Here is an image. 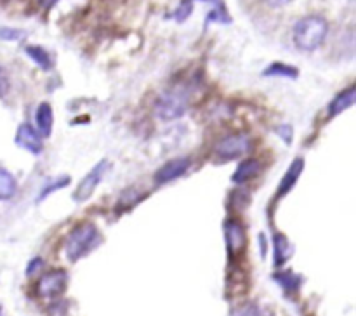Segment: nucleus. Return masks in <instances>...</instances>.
<instances>
[{
	"label": "nucleus",
	"instance_id": "obj_9",
	"mask_svg": "<svg viewBox=\"0 0 356 316\" xmlns=\"http://www.w3.org/2000/svg\"><path fill=\"white\" fill-rule=\"evenodd\" d=\"M190 167H191L190 156H177V158H172L167 163H163V165L155 172L153 181H155V184H159V186L160 184L172 183V181L183 177L184 174L190 170Z\"/></svg>",
	"mask_w": 356,
	"mask_h": 316
},
{
	"label": "nucleus",
	"instance_id": "obj_25",
	"mask_svg": "<svg viewBox=\"0 0 356 316\" xmlns=\"http://www.w3.org/2000/svg\"><path fill=\"white\" fill-rule=\"evenodd\" d=\"M275 134H277L285 144H292V141H294V128L289 124L277 125V127H275Z\"/></svg>",
	"mask_w": 356,
	"mask_h": 316
},
{
	"label": "nucleus",
	"instance_id": "obj_32",
	"mask_svg": "<svg viewBox=\"0 0 356 316\" xmlns=\"http://www.w3.org/2000/svg\"><path fill=\"white\" fill-rule=\"evenodd\" d=\"M56 0H42V3H44L45 7H49V6H52V3H54Z\"/></svg>",
	"mask_w": 356,
	"mask_h": 316
},
{
	"label": "nucleus",
	"instance_id": "obj_21",
	"mask_svg": "<svg viewBox=\"0 0 356 316\" xmlns=\"http://www.w3.org/2000/svg\"><path fill=\"white\" fill-rule=\"evenodd\" d=\"M191 13H193V0H183V2L176 7L174 13L167 14V19H174L177 21V23H183V21H186L188 17L191 16Z\"/></svg>",
	"mask_w": 356,
	"mask_h": 316
},
{
	"label": "nucleus",
	"instance_id": "obj_10",
	"mask_svg": "<svg viewBox=\"0 0 356 316\" xmlns=\"http://www.w3.org/2000/svg\"><path fill=\"white\" fill-rule=\"evenodd\" d=\"M271 280L284 290L285 297H296L301 290L302 283H305V278L299 273H294L291 269H280V267H278L277 273L271 274Z\"/></svg>",
	"mask_w": 356,
	"mask_h": 316
},
{
	"label": "nucleus",
	"instance_id": "obj_20",
	"mask_svg": "<svg viewBox=\"0 0 356 316\" xmlns=\"http://www.w3.org/2000/svg\"><path fill=\"white\" fill-rule=\"evenodd\" d=\"M70 183H72V177H70V176H59V177H56L54 181H49V183H45L44 188H42V191H40V194H38L37 201L40 203V201H44L45 198L49 197V194H52V193H56V191L63 190V188L68 186Z\"/></svg>",
	"mask_w": 356,
	"mask_h": 316
},
{
	"label": "nucleus",
	"instance_id": "obj_15",
	"mask_svg": "<svg viewBox=\"0 0 356 316\" xmlns=\"http://www.w3.org/2000/svg\"><path fill=\"white\" fill-rule=\"evenodd\" d=\"M355 101H356V87L350 85L348 89H344L343 92H339L332 101H330L329 108H327L329 117L334 118L337 117V115L343 113V111L350 110V108L355 104Z\"/></svg>",
	"mask_w": 356,
	"mask_h": 316
},
{
	"label": "nucleus",
	"instance_id": "obj_3",
	"mask_svg": "<svg viewBox=\"0 0 356 316\" xmlns=\"http://www.w3.org/2000/svg\"><path fill=\"white\" fill-rule=\"evenodd\" d=\"M329 33V23L320 16L302 17L292 30V38L299 51L313 52L325 42Z\"/></svg>",
	"mask_w": 356,
	"mask_h": 316
},
{
	"label": "nucleus",
	"instance_id": "obj_28",
	"mask_svg": "<svg viewBox=\"0 0 356 316\" xmlns=\"http://www.w3.org/2000/svg\"><path fill=\"white\" fill-rule=\"evenodd\" d=\"M42 266H44V259L42 257H33L26 266V276H31V274L37 273Z\"/></svg>",
	"mask_w": 356,
	"mask_h": 316
},
{
	"label": "nucleus",
	"instance_id": "obj_30",
	"mask_svg": "<svg viewBox=\"0 0 356 316\" xmlns=\"http://www.w3.org/2000/svg\"><path fill=\"white\" fill-rule=\"evenodd\" d=\"M264 3H268L270 7H284L287 3H291L292 0H263Z\"/></svg>",
	"mask_w": 356,
	"mask_h": 316
},
{
	"label": "nucleus",
	"instance_id": "obj_27",
	"mask_svg": "<svg viewBox=\"0 0 356 316\" xmlns=\"http://www.w3.org/2000/svg\"><path fill=\"white\" fill-rule=\"evenodd\" d=\"M9 89H10L9 75H7V72L3 66H0V99H3V97L7 96Z\"/></svg>",
	"mask_w": 356,
	"mask_h": 316
},
{
	"label": "nucleus",
	"instance_id": "obj_11",
	"mask_svg": "<svg viewBox=\"0 0 356 316\" xmlns=\"http://www.w3.org/2000/svg\"><path fill=\"white\" fill-rule=\"evenodd\" d=\"M305 165H306V162L302 156H298V158L292 160V163L289 165L287 172L284 174V177H282L280 183H278L277 198L287 197V194L294 190L296 184H298V181H299V177H301L302 170H305Z\"/></svg>",
	"mask_w": 356,
	"mask_h": 316
},
{
	"label": "nucleus",
	"instance_id": "obj_26",
	"mask_svg": "<svg viewBox=\"0 0 356 316\" xmlns=\"http://www.w3.org/2000/svg\"><path fill=\"white\" fill-rule=\"evenodd\" d=\"M229 315H264V311H261V308L257 304H252V302H249V304H243L242 308H235L229 311Z\"/></svg>",
	"mask_w": 356,
	"mask_h": 316
},
{
	"label": "nucleus",
	"instance_id": "obj_8",
	"mask_svg": "<svg viewBox=\"0 0 356 316\" xmlns=\"http://www.w3.org/2000/svg\"><path fill=\"white\" fill-rule=\"evenodd\" d=\"M42 135L38 134L37 128L30 124H21L17 127L16 135H14V142H16L17 148L24 149L30 155L38 156L44 151V141H42Z\"/></svg>",
	"mask_w": 356,
	"mask_h": 316
},
{
	"label": "nucleus",
	"instance_id": "obj_23",
	"mask_svg": "<svg viewBox=\"0 0 356 316\" xmlns=\"http://www.w3.org/2000/svg\"><path fill=\"white\" fill-rule=\"evenodd\" d=\"M232 207L236 208V210H243V208L249 207L250 203V193L247 190H236L232 193Z\"/></svg>",
	"mask_w": 356,
	"mask_h": 316
},
{
	"label": "nucleus",
	"instance_id": "obj_31",
	"mask_svg": "<svg viewBox=\"0 0 356 316\" xmlns=\"http://www.w3.org/2000/svg\"><path fill=\"white\" fill-rule=\"evenodd\" d=\"M200 2H209L212 6H219V3H222V0H200Z\"/></svg>",
	"mask_w": 356,
	"mask_h": 316
},
{
	"label": "nucleus",
	"instance_id": "obj_29",
	"mask_svg": "<svg viewBox=\"0 0 356 316\" xmlns=\"http://www.w3.org/2000/svg\"><path fill=\"white\" fill-rule=\"evenodd\" d=\"M257 245H259V253H261V257H266V253H268V240H266V235H264V233H261L259 236H257Z\"/></svg>",
	"mask_w": 356,
	"mask_h": 316
},
{
	"label": "nucleus",
	"instance_id": "obj_7",
	"mask_svg": "<svg viewBox=\"0 0 356 316\" xmlns=\"http://www.w3.org/2000/svg\"><path fill=\"white\" fill-rule=\"evenodd\" d=\"M68 285V273L65 269H51L38 280L37 294L44 299L59 297Z\"/></svg>",
	"mask_w": 356,
	"mask_h": 316
},
{
	"label": "nucleus",
	"instance_id": "obj_4",
	"mask_svg": "<svg viewBox=\"0 0 356 316\" xmlns=\"http://www.w3.org/2000/svg\"><path fill=\"white\" fill-rule=\"evenodd\" d=\"M225 242L226 252L232 263H236L247 250V231L242 221L235 217H229L225 221Z\"/></svg>",
	"mask_w": 356,
	"mask_h": 316
},
{
	"label": "nucleus",
	"instance_id": "obj_18",
	"mask_svg": "<svg viewBox=\"0 0 356 316\" xmlns=\"http://www.w3.org/2000/svg\"><path fill=\"white\" fill-rule=\"evenodd\" d=\"M17 193V181L7 169L0 167V201H7Z\"/></svg>",
	"mask_w": 356,
	"mask_h": 316
},
{
	"label": "nucleus",
	"instance_id": "obj_13",
	"mask_svg": "<svg viewBox=\"0 0 356 316\" xmlns=\"http://www.w3.org/2000/svg\"><path fill=\"white\" fill-rule=\"evenodd\" d=\"M261 162L257 158H245L238 167H236L235 172L232 174V183L233 184H247L249 181L256 179L261 174Z\"/></svg>",
	"mask_w": 356,
	"mask_h": 316
},
{
	"label": "nucleus",
	"instance_id": "obj_14",
	"mask_svg": "<svg viewBox=\"0 0 356 316\" xmlns=\"http://www.w3.org/2000/svg\"><path fill=\"white\" fill-rule=\"evenodd\" d=\"M52 125H54V111L49 103H40L35 110V128L42 138H49L52 132Z\"/></svg>",
	"mask_w": 356,
	"mask_h": 316
},
{
	"label": "nucleus",
	"instance_id": "obj_17",
	"mask_svg": "<svg viewBox=\"0 0 356 316\" xmlns=\"http://www.w3.org/2000/svg\"><path fill=\"white\" fill-rule=\"evenodd\" d=\"M263 76L270 78V76H278V78H291L298 80L299 78V69L296 66L287 65V63L275 61L271 65H268L266 68L263 69Z\"/></svg>",
	"mask_w": 356,
	"mask_h": 316
},
{
	"label": "nucleus",
	"instance_id": "obj_1",
	"mask_svg": "<svg viewBox=\"0 0 356 316\" xmlns=\"http://www.w3.org/2000/svg\"><path fill=\"white\" fill-rule=\"evenodd\" d=\"M200 85L197 76L179 80L174 85L167 87L155 103V115L163 122H172L183 117L191 104L195 90Z\"/></svg>",
	"mask_w": 356,
	"mask_h": 316
},
{
	"label": "nucleus",
	"instance_id": "obj_6",
	"mask_svg": "<svg viewBox=\"0 0 356 316\" xmlns=\"http://www.w3.org/2000/svg\"><path fill=\"white\" fill-rule=\"evenodd\" d=\"M108 169H110V162H106V160L97 162L96 165H94L92 169L82 177V181L76 184L75 191H73L72 194L73 201H75V203H83V201L89 200V198L94 194V191L97 190L101 181H103L104 174L108 172Z\"/></svg>",
	"mask_w": 356,
	"mask_h": 316
},
{
	"label": "nucleus",
	"instance_id": "obj_22",
	"mask_svg": "<svg viewBox=\"0 0 356 316\" xmlns=\"http://www.w3.org/2000/svg\"><path fill=\"white\" fill-rule=\"evenodd\" d=\"M211 23H219V24H229L232 23V16L226 10L225 3H219V6H214V9L207 14V24Z\"/></svg>",
	"mask_w": 356,
	"mask_h": 316
},
{
	"label": "nucleus",
	"instance_id": "obj_5",
	"mask_svg": "<svg viewBox=\"0 0 356 316\" xmlns=\"http://www.w3.org/2000/svg\"><path fill=\"white\" fill-rule=\"evenodd\" d=\"M250 149H252V141H250L249 135L240 132V134H229L222 138L216 144L214 153L221 162H228V160L245 156L247 153H250Z\"/></svg>",
	"mask_w": 356,
	"mask_h": 316
},
{
	"label": "nucleus",
	"instance_id": "obj_2",
	"mask_svg": "<svg viewBox=\"0 0 356 316\" xmlns=\"http://www.w3.org/2000/svg\"><path fill=\"white\" fill-rule=\"evenodd\" d=\"M103 243V235L92 222H83V224L75 226L68 233L65 240V256L70 263H79L80 259L92 253L94 250L99 249Z\"/></svg>",
	"mask_w": 356,
	"mask_h": 316
},
{
	"label": "nucleus",
	"instance_id": "obj_16",
	"mask_svg": "<svg viewBox=\"0 0 356 316\" xmlns=\"http://www.w3.org/2000/svg\"><path fill=\"white\" fill-rule=\"evenodd\" d=\"M28 58L42 69V72H51L54 68V61H52V56L47 49H44L42 45H26L24 47Z\"/></svg>",
	"mask_w": 356,
	"mask_h": 316
},
{
	"label": "nucleus",
	"instance_id": "obj_24",
	"mask_svg": "<svg viewBox=\"0 0 356 316\" xmlns=\"http://www.w3.org/2000/svg\"><path fill=\"white\" fill-rule=\"evenodd\" d=\"M26 37L23 30H17V28H9V26H0V40L3 42H17L23 40Z\"/></svg>",
	"mask_w": 356,
	"mask_h": 316
},
{
	"label": "nucleus",
	"instance_id": "obj_19",
	"mask_svg": "<svg viewBox=\"0 0 356 316\" xmlns=\"http://www.w3.org/2000/svg\"><path fill=\"white\" fill-rule=\"evenodd\" d=\"M143 198H145V194L139 193V191L134 190V188H129V190H125L124 193L118 197L115 210H117V214H122L124 210H129V208L136 207V205H138Z\"/></svg>",
	"mask_w": 356,
	"mask_h": 316
},
{
	"label": "nucleus",
	"instance_id": "obj_12",
	"mask_svg": "<svg viewBox=\"0 0 356 316\" xmlns=\"http://www.w3.org/2000/svg\"><path fill=\"white\" fill-rule=\"evenodd\" d=\"M273 264L275 267H284L294 253V245L284 233H273Z\"/></svg>",
	"mask_w": 356,
	"mask_h": 316
}]
</instances>
